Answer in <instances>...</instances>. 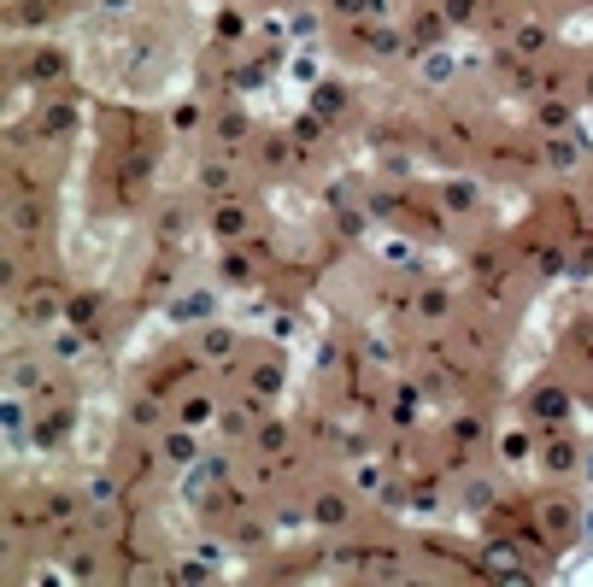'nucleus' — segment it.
I'll use <instances>...</instances> for the list:
<instances>
[{
	"label": "nucleus",
	"instance_id": "nucleus-1",
	"mask_svg": "<svg viewBox=\"0 0 593 587\" xmlns=\"http://www.w3.org/2000/svg\"><path fill=\"white\" fill-rule=\"evenodd\" d=\"M535 406H540V418H564V411H570V394H564V388H547Z\"/></svg>",
	"mask_w": 593,
	"mask_h": 587
}]
</instances>
